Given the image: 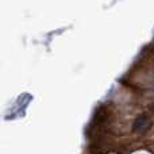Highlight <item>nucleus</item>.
Segmentation results:
<instances>
[{
  "label": "nucleus",
  "mask_w": 154,
  "mask_h": 154,
  "mask_svg": "<svg viewBox=\"0 0 154 154\" xmlns=\"http://www.w3.org/2000/svg\"><path fill=\"white\" fill-rule=\"evenodd\" d=\"M150 126V119L146 116V115H141L135 119L134 122V126H133V130L135 133H142V131H146Z\"/></svg>",
  "instance_id": "1"
}]
</instances>
